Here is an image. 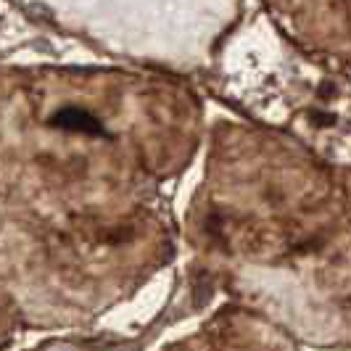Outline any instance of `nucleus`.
I'll use <instances>...</instances> for the list:
<instances>
[{
	"label": "nucleus",
	"mask_w": 351,
	"mask_h": 351,
	"mask_svg": "<svg viewBox=\"0 0 351 351\" xmlns=\"http://www.w3.org/2000/svg\"><path fill=\"white\" fill-rule=\"evenodd\" d=\"M51 124L58 127V130L80 132V135H90V138H108L111 135L95 114H90L85 108H80V106H64V108H58L51 117Z\"/></svg>",
	"instance_id": "nucleus-1"
}]
</instances>
